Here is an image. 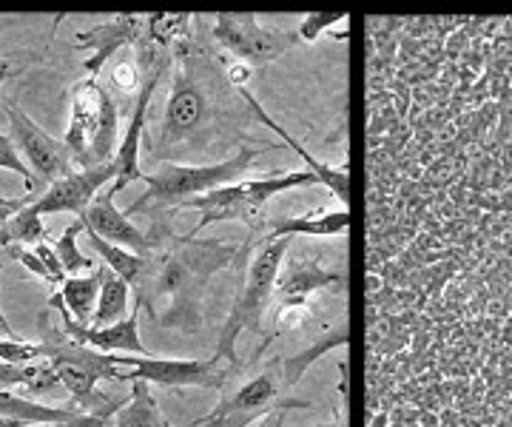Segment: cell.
<instances>
[{
    "label": "cell",
    "instance_id": "7a4b0ae2",
    "mask_svg": "<svg viewBox=\"0 0 512 427\" xmlns=\"http://www.w3.org/2000/svg\"><path fill=\"white\" fill-rule=\"evenodd\" d=\"M242 242L177 234L154 245L143 279L134 285V308H146L151 322L165 331L197 336L202 331L205 294L220 271H237Z\"/></svg>",
    "mask_w": 512,
    "mask_h": 427
},
{
    "label": "cell",
    "instance_id": "e575fe53",
    "mask_svg": "<svg viewBox=\"0 0 512 427\" xmlns=\"http://www.w3.org/2000/svg\"><path fill=\"white\" fill-rule=\"evenodd\" d=\"M0 427H29L26 422H20L15 416H0Z\"/></svg>",
    "mask_w": 512,
    "mask_h": 427
},
{
    "label": "cell",
    "instance_id": "d590c367",
    "mask_svg": "<svg viewBox=\"0 0 512 427\" xmlns=\"http://www.w3.org/2000/svg\"><path fill=\"white\" fill-rule=\"evenodd\" d=\"M160 427H171V422H168V419H165V422H163V425H160Z\"/></svg>",
    "mask_w": 512,
    "mask_h": 427
},
{
    "label": "cell",
    "instance_id": "9c48e42d",
    "mask_svg": "<svg viewBox=\"0 0 512 427\" xmlns=\"http://www.w3.org/2000/svg\"><path fill=\"white\" fill-rule=\"evenodd\" d=\"M120 365L131 368L120 382H148L154 388H200L225 393L242 376V368L228 365L217 353L208 359H171V356H120Z\"/></svg>",
    "mask_w": 512,
    "mask_h": 427
},
{
    "label": "cell",
    "instance_id": "8fae6325",
    "mask_svg": "<svg viewBox=\"0 0 512 427\" xmlns=\"http://www.w3.org/2000/svg\"><path fill=\"white\" fill-rule=\"evenodd\" d=\"M3 112L9 117V137L15 140L23 163L32 168L35 180L55 186L57 180L77 171L69 146L40 129L15 100H3Z\"/></svg>",
    "mask_w": 512,
    "mask_h": 427
},
{
    "label": "cell",
    "instance_id": "e0dca14e",
    "mask_svg": "<svg viewBox=\"0 0 512 427\" xmlns=\"http://www.w3.org/2000/svg\"><path fill=\"white\" fill-rule=\"evenodd\" d=\"M350 342V325L348 319H342L339 325H333L328 328L325 334L319 336V339H313V345H308L305 351H299L296 356H282V368H285V385L288 390H293L299 382H302V376L308 373L311 365H316L325 353L336 351V348H345Z\"/></svg>",
    "mask_w": 512,
    "mask_h": 427
},
{
    "label": "cell",
    "instance_id": "836d02e7",
    "mask_svg": "<svg viewBox=\"0 0 512 427\" xmlns=\"http://www.w3.org/2000/svg\"><path fill=\"white\" fill-rule=\"evenodd\" d=\"M0 334H3V339H18V334L12 331L9 319H6V314H3V308H0Z\"/></svg>",
    "mask_w": 512,
    "mask_h": 427
},
{
    "label": "cell",
    "instance_id": "603a6c76",
    "mask_svg": "<svg viewBox=\"0 0 512 427\" xmlns=\"http://www.w3.org/2000/svg\"><path fill=\"white\" fill-rule=\"evenodd\" d=\"M128 299H131V285L126 279H120L109 271L106 279H103V291H100V299H97V308H94L92 328H109V325H117V322L128 319L131 316Z\"/></svg>",
    "mask_w": 512,
    "mask_h": 427
},
{
    "label": "cell",
    "instance_id": "d6986e66",
    "mask_svg": "<svg viewBox=\"0 0 512 427\" xmlns=\"http://www.w3.org/2000/svg\"><path fill=\"white\" fill-rule=\"evenodd\" d=\"M0 416H15L26 425H55V422H72L77 416H83V410L74 405H37L32 399H23L12 390L0 388Z\"/></svg>",
    "mask_w": 512,
    "mask_h": 427
},
{
    "label": "cell",
    "instance_id": "f546056e",
    "mask_svg": "<svg viewBox=\"0 0 512 427\" xmlns=\"http://www.w3.org/2000/svg\"><path fill=\"white\" fill-rule=\"evenodd\" d=\"M37 60L35 52H12V55H0V89L12 80H18L32 63Z\"/></svg>",
    "mask_w": 512,
    "mask_h": 427
},
{
    "label": "cell",
    "instance_id": "d6a6232c",
    "mask_svg": "<svg viewBox=\"0 0 512 427\" xmlns=\"http://www.w3.org/2000/svg\"><path fill=\"white\" fill-rule=\"evenodd\" d=\"M285 416H288V410H276V413H271V416H265V419H262L256 427H282L285 425Z\"/></svg>",
    "mask_w": 512,
    "mask_h": 427
},
{
    "label": "cell",
    "instance_id": "d4e9b609",
    "mask_svg": "<svg viewBox=\"0 0 512 427\" xmlns=\"http://www.w3.org/2000/svg\"><path fill=\"white\" fill-rule=\"evenodd\" d=\"M6 242H9V245H40V242H46L43 214L37 211L35 203L26 205L20 214L12 217L9 231H6ZM9 245H6V248H9Z\"/></svg>",
    "mask_w": 512,
    "mask_h": 427
},
{
    "label": "cell",
    "instance_id": "8992f818",
    "mask_svg": "<svg viewBox=\"0 0 512 427\" xmlns=\"http://www.w3.org/2000/svg\"><path fill=\"white\" fill-rule=\"evenodd\" d=\"M319 186V177L302 168V171H271L262 177H248L231 186L214 188L208 194H202L197 200L185 203L180 211H200V223L188 231V237H200L202 228L214 223H245L248 234H256L265 217V208L274 200L276 194L291 191V188Z\"/></svg>",
    "mask_w": 512,
    "mask_h": 427
},
{
    "label": "cell",
    "instance_id": "5bb4252c",
    "mask_svg": "<svg viewBox=\"0 0 512 427\" xmlns=\"http://www.w3.org/2000/svg\"><path fill=\"white\" fill-rule=\"evenodd\" d=\"M114 177H117L114 160L97 168H77L74 174H69V177L57 180L55 186L46 188V194L35 200V208L40 214L72 211V214L80 217L94 203V197L100 194V188L109 186V183L114 186Z\"/></svg>",
    "mask_w": 512,
    "mask_h": 427
},
{
    "label": "cell",
    "instance_id": "4fadbf2b",
    "mask_svg": "<svg viewBox=\"0 0 512 427\" xmlns=\"http://www.w3.org/2000/svg\"><path fill=\"white\" fill-rule=\"evenodd\" d=\"M146 23L148 15H131V12H120L114 15L106 23H97L86 32H77L74 35V43L80 49H92V57L83 63L89 77H97L103 72V66L109 63L111 57L123 49H134L140 38L146 35Z\"/></svg>",
    "mask_w": 512,
    "mask_h": 427
},
{
    "label": "cell",
    "instance_id": "277c9868",
    "mask_svg": "<svg viewBox=\"0 0 512 427\" xmlns=\"http://www.w3.org/2000/svg\"><path fill=\"white\" fill-rule=\"evenodd\" d=\"M40 351L43 359L55 368L57 382L69 393V405L92 416L114 419L126 399H114L100 393V382H120L123 365L120 353H103L63 334V328H52L49 311H40Z\"/></svg>",
    "mask_w": 512,
    "mask_h": 427
},
{
    "label": "cell",
    "instance_id": "f1b7e54d",
    "mask_svg": "<svg viewBox=\"0 0 512 427\" xmlns=\"http://www.w3.org/2000/svg\"><path fill=\"white\" fill-rule=\"evenodd\" d=\"M6 254H9V257H12V260H15V262H20V265H23V268H26L29 274H35V277H40V279H43V282H49L52 288H60V285H63V282H60V279H57L55 274H52V271H49V265H46V262L37 257L35 248H23V245H9V248H6Z\"/></svg>",
    "mask_w": 512,
    "mask_h": 427
},
{
    "label": "cell",
    "instance_id": "ba28073f",
    "mask_svg": "<svg viewBox=\"0 0 512 427\" xmlns=\"http://www.w3.org/2000/svg\"><path fill=\"white\" fill-rule=\"evenodd\" d=\"M313 402L308 399H293L291 390L285 385V368L282 356L265 362L256 373H251L245 382H239L237 390H225L220 405L202 416L197 422L185 427H251L271 416L276 410H308Z\"/></svg>",
    "mask_w": 512,
    "mask_h": 427
},
{
    "label": "cell",
    "instance_id": "44dd1931",
    "mask_svg": "<svg viewBox=\"0 0 512 427\" xmlns=\"http://www.w3.org/2000/svg\"><path fill=\"white\" fill-rule=\"evenodd\" d=\"M57 382L55 368L40 359V362H29V365H12V362H0V388L3 390H26V393H46L52 390Z\"/></svg>",
    "mask_w": 512,
    "mask_h": 427
},
{
    "label": "cell",
    "instance_id": "6da1fadb",
    "mask_svg": "<svg viewBox=\"0 0 512 427\" xmlns=\"http://www.w3.org/2000/svg\"><path fill=\"white\" fill-rule=\"evenodd\" d=\"M205 32L194 23L183 40L171 49V83L165 97L163 117L148 137L151 163L180 166H211L228 160L222 154L254 143L248 134L256 117L242 89L228 80V63L208 43H200Z\"/></svg>",
    "mask_w": 512,
    "mask_h": 427
},
{
    "label": "cell",
    "instance_id": "1f68e13d",
    "mask_svg": "<svg viewBox=\"0 0 512 427\" xmlns=\"http://www.w3.org/2000/svg\"><path fill=\"white\" fill-rule=\"evenodd\" d=\"M29 427H111V419L106 416H92V413H83L72 422H55V425H29Z\"/></svg>",
    "mask_w": 512,
    "mask_h": 427
},
{
    "label": "cell",
    "instance_id": "52a82bcc",
    "mask_svg": "<svg viewBox=\"0 0 512 427\" xmlns=\"http://www.w3.org/2000/svg\"><path fill=\"white\" fill-rule=\"evenodd\" d=\"M63 143L77 168L106 166L117 157L123 143L120 106L97 77H83L72 86V117Z\"/></svg>",
    "mask_w": 512,
    "mask_h": 427
},
{
    "label": "cell",
    "instance_id": "3957f363",
    "mask_svg": "<svg viewBox=\"0 0 512 427\" xmlns=\"http://www.w3.org/2000/svg\"><path fill=\"white\" fill-rule=\"evenodd\" d=\"M285 146L279 143H248L239 151H234L228 160L211 163V166H180V163H160L151 174H146V194H140L134 203L126 208V217L146 214L151 220L148 228V240L154 245L177 237L174 231V214H180V208L191 200H197L202 194L214 191V188L231 186L245 180V174L251 171L256 160L268 151H279Z\"/></svg>",
    "mask_w": 512,
    "mask_h": 427
},
{
    "label": "cell",
    "instance_id": "484cf974",
    "mask_svg": "<svg viewBox=\"0 0 512 427\" xmlns=\"http://www.w3.org/2000/svg\"><path fill=\"white\" fill-rule=\"evenodd\" d=\"M345 18H348L345 12H311L296 26V35H299L302 43H313V40L322 38L325 32L336 29V23H342Z\"/></svg>",
    "mask_w": 512,
    "mask_h": 427
},
{
    "label": "cell",
    "instance_id": "2e32d148",
    "mask_svg": "<svg viewBox=\"0 0 512 427\" xmlns=\"http://www.w3.org/2000/svg\"><path fill=\"white\" fill-rule=\"evenodd\" d=\"M242 94H245V100H248V106H251V112H254L256 123H262L265 129H271L274 134H279V137H282V146H285V149L296 151V154H299V157L305 160V168H308V171H313V174L319 177V186L328 188L330 194H333V197H336V200L342 203V208H348V203H350V174H348V168H333V166H328V163H319V160L313 157L311 151L305 149V146H299V140H296V137H291V131L282 129V126L276 123L274 117H271V114L262 109V103L256 100L254 94L248 92V89H242Z\"/></svg>",
    "mask_w": 512,
    "mask_h": 427
},
{
    "label": "cell",
    "instance_id": "7402d4cb",
    "mask_svg": "<svg viewBox=\"0 0 512 427\" xmlns=\"http://www.w3.org/2000/svg\"><path fill=\"white\" fill-rule=\"evenodd\" d=\"M86 240H89V245L103 257V262H106V268H109L111 274L126 279L131 288L143 279V274H146L148 268V257H140V254L123 248V245L106 242L103 237H97L94 231H89V228H86Z\"/></svg>",
    "mask_w": 512,
    "mask_h": 427
},
{
    "label": "cell",
    "instance_id": "9a60e30c",
    "mask_svg": "<svg viewBox=\"0 0 512 427\" xmlns=\"http://www.w3.org/2000/svg\"><path fill=\"white\" fill-rule=\"evenodd\" d=\"M114 191H100L94 197V203L80 214V220L86 223L89 231H94L97 237H103L106 242L114 245H123L128 251L140 254V257H151L154 251V242L148 240L146 231H140L137 225L131 223V217H126V211H120L114 205Z\"/></svg>",
    "mask_w": 512,
    "mask_h": 427
},
{
    "label": "cell",
    "instance_id": "7c38bea8",
    "mask_svg": "<svg viewBox=\"0 0 512 427\" xmlns=\"http://www.w3.org/2000/svg\"><path fill=\"white\" fill-rule=\"evenodd\" d=\"M348 274L345 268H333L322 257L311 254H288L276 279V297L285 308L311 311V299L319 291H345Z\"/></svg>",
    "mask_w": 512,
    "mask_h": 427
},
{
    "label": "cell",
    "instance_id": "4316f807",
    "mask_svg": "<svg viewBox=\"0 0 512 427\" xmlns=\"http://www.w3.org/2000/svg\"><path fill=\"white\" fill-rule=\"evenodd\" d=\"M0 168H6V171H15L20 180H23L26 191H35V186H37L35 174H32V168L23 163L18 146H15V140H12L9 134H0Z\"/></svg>",
    "mask_w": 512,
    "mask_h": 427
},
{
    "label": "cell",
    "instance_id": "30bf717a",
    "mask_svg": "<svg viewBox=\"0 0 512 427\" xmlns=\"http://www.w3.org/2000/svg\"><path fill=\"white\" fill-rule=\"evenodd\" d=\"M211 40L225 49L237 63H245L251 69H262L274 63L302 40L293 32L262 26L254 12H220L211 26Z\"/></svg>",
    "mask_w": 512,
    "mask_h": 427
},
{
    "label": "cell",
    "instance_id": "4dcf8cb0",
    "mask_svg": "<svg viewBox=\"0 0 512 427\" xmlns=\"http://www.w3.org/2000/svg\"><path fill=\"white\" fill-rule=\"evenodd\" d=\"M35 200L32 197H3L0 200V251H6V231H9V223H12V217L20 214L26 205H32Z\"/></svg>",
    "mask_w": 512,
    "mask_h": 427
},
{
    "label": "cell",
    "instance_id": "ac0fdd59",
    "mask_svg": "<svg viewBox=\"0 0 512 427\" xmlns=\"http://www.w3.org/2000/svg\"><path fill=\"white\" fill-rule=\"evenodd\" d=\"M109 274L106 265H100L92 274H80V277H69L57 294L63 299V305L69 308V314L80 322V325H92L94 308H97V299H100V291H103V279Z\"/></svg>",
    "mask_w": 512,
    "mask_h": 427
},
{
    "label": "cell",
    "instance_id": "5b68a950",
    "mask_svg": "<svg viewBox=\"0 0 512 427\" xmlns=\"http://www.w3.org/2000/svg\"><path fill=\"white\" fill-rule=\"evenodd\" d=\"M291 245V237L259 242L251 251V257H248V265L242 268L245 277L239 279L231 311H228V319L222 325L217 348H214V353L220 359H225L228 365H234V368L245 371V362L239 359L237 351L239 336L248 331V334L265 339V314H268V305H271V299L276 294V279H279V271H282V262L291 254Z\"/></svg>",
    "mask_w": 512,
    "mask_h": 427
},
{
    "label": "cell",
    "instance_id": "ffe728a7",
    "mask_svg": "<svg viewBox=\"0 0 512 427\" xmlns=\"http://www.w3.org/2000/svg\"><path fill=\"white\" fill-rule=\"evenodd\" d=\"M163 422V408L157 396L151 393V385L131 382V396L123 402V408L114 413L111 427H160Z\"/></svg>",
    "mask_w": 512,
    "mask_h": 427
},
{
    "label": "cell",
    "instance_id": "8d00e7d4",
    "mask_svg": "<svg viewBox=\"0 0 512 427\" xmlns=\"http://www.w3.org/2000/svg\"><path fill=\"white\" fill-rule=\"evenodd\" d=\"M322 427H336V425H322Z\"/></svg>",
    "mask_w": 512,
    "mask_h": 427
},
{
    "label": "cell",
    "instance_id": "83f0119b",
    "mask_svg": "<svg viewBox=\"0 0 512 427\" xmlns=\"http://www.w3.org/2000/svg\"><path fill=\"white\" fill-rule=\"evenodd\" d=\"M40 359H43L40 342H26V339H0V362L29 365V362H40Z\"/></svg>",
    "mask_w": 512,
    "mask_h": 427
},
{
    "label": "cell",
    "instance_id": "cb8c5ba5",
    "mask_svg": "<svg viewBox=\"0 0 512 427\" xmlns=\"http://www.w3.org/2000/svg\"><path fill=\"white\" fill-rule=\"evenodd\" d=\"M80 234H86V223L83 220H74L60 237L55 240V251L57 257H60V262H63V271H66V277L72 274V277H80V274H92V271H97L100 265L94 260H89L83 251H80V245H77V237Z\"/></svg>",
    "mask_w": 512,
    "mask_h": 427
}]
</instances>
